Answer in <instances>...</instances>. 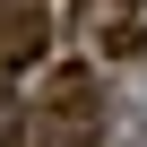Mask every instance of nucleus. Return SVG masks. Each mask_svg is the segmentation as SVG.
<instances>
[{"label":"nucleus","instance_id":"obj_2","mask_svg":"<svg viewBox=\"0 0 147 147\" xmlns=\"http://www.w3.org/2000/svg\"><path fill=\"white\" fill-rule=\"evenodd\" d=\"M104 52H113V61H138V52H147V26H130V18L104 26Z\"/></svg>","mask_w":147,"mask_h":147},{"label":"nucleus","instance_id":"obj_1","mask_svg":"<svg viewBox=\"0 0 147 147\" xmlns=\"http://www.w3.org/2000/svg\"><path fill=\"white\" fill-rule=\"evenodd\" d=\"M43 35V0H0V61H26Z\"/></svg>","mask_w":147,"mask_h":147}]
</instances>
